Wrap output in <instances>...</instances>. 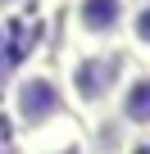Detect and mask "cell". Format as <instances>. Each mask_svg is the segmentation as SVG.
<instances>
[{
	"mask_svg": "<svg viewBox=\"0 0 150 154\" xmlns=\"http://www.w3.org/2000/svg\"><path fill=\"white\" fill-rule=\"evenodd\" d=\"M55 63V77H59V91H64V104L73 113V122H91L96 113L109 109L123 72H127V54L114 45V50H87V45H59V54L50 59Z\"/></svg>",
	"mask_w": 150,
	"mask_h": 154,
	"instance_id": "6da1fadb",
	"label": "cell"
},
{
	"mask_svg": "<svg viewBox=\"0 0 150 154\" xmlns=\"http://www.w3.org/2000/svg\"><path fill=\"white\" fill-rule=\"evenodd\" d=\"M73 113L64 104V91H59V77H55L50 59H27L23 68L9 72V82H5V127L18 145L55 131Z\"/></svg>",
	"mask_w": 150,
	"mask_h": 154,
	"instance_id": "7a4b0ae2",
	"label": "cell"
},
{
	"mask_svg": "<svg viewBox=\"0 0 150 154\" xmlns=\"http://www.w3.org/2000/svg\"><path fill=\"white\" fill-rule=\"evenodd\" d=\"M132 0H68L64 5V45L114 50Z\"/></svg>",
	"mask_w": 150,
	"mask_h": 154,
	"instance_id": "3957f363",
	"label": "cell"
},
{
	"mask_svg": "<svg viewBox=\"0 0 150 154\" xmlns=\"http://www.w3.org/2000/svg\"><path fill=\"white\" fill-rule=\"evenodd\" d=\"M105 113L132 140H145V131H150V68L145 63H127V72H123V82H118Z\"/></svg>",
	"mask_w": 150,
	"mask_h": 154,
	"instance_id": "277c9868",
	"label": "cell"
},
{
	"mask_svg": "<svg viewBox=\"0 0 150 154\" xmlns=\"http://www.w3.org/2000/svg\"><path fill=\"white\" fill-rule=\"evenodd\" d=\"M118 50L132 63L150 68V0H132L127 5V18H123V32H118Z\"/></svg>",
	"mask_w": 150,
	"mask_h": 154,
	"instance_id": "5b68a950",
	"label": "cell"
},
{
	"mask_svg": "<svg viewBox=\"0 0 150 154\" xmlns=\"http://www.w3.org/2000/svg\"><path fill=\"white\" fill-rule=\"evenodd\" d=\"M23 154H91L87 149V131H82V122H59L55 131H46V136H37V140H23Z\"/></svg>",
	"mask_w": 150,
	"mask_h": 154,
	"instance_id": "8992f818",
	"label": "cell"
},
{
	"mask_svg": "<svg viewBox=\"0 0 150 154\" xmlns=\"http://www.w3.org/2000/svg\"><path fill=\"white\" fill-rule=\"evenodd\" d=\"M27 5H37V0H0V23H5V18H14V14H23Z\"/></svg>",
	"mask_w": 150,
	"mask_h": 154,
	"instance_id": "52a82bcc",
	"label": "cell"
},
{
	"mask_svg": "<svg viewBox=\"0 0 150 154\" xmlns=\"http://www.w3.org/2000/svg\"><path fill=\"white\" fill-rule=\"evenodd\" d=\"M46 5H68V0H46Z\"/></svg>",
	"mask_w": 150,
	"mask_h": 154,
	"instance_id": "ba28073f",
	"label": "cell"
}]
</instances>
